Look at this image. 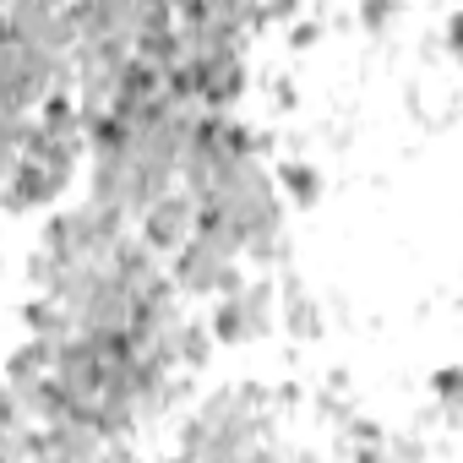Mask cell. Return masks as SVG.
I'll return each mask as SVG.
<instances>
[{"mask_svg":"<svg viewBox=\"0 0 463 463\" xmlns=\"http://www.w3.org/2000/svg\"><path fill=\"white\" fill-rule=\"evenodd\" d=\"M137 229H142V246H153L158 257H169L175 246H185V235L196 229V202L185 196V191H164V196H153L142 213H137Z\"/></svg>","mask_w":463,"mask_h":463,"instance_id":"cell-1","label":"cell"},{"mask_svg":"<svg viewBox=\"0 0 463 463\" xmlns=\"http://www.w3.org/2000/svg\"><path fill=\"white\" fill-rule=\"evenodd\" d=\"M295 207H317L322 202V169L317 164H306V158H289L284 169H279V180H273Z\"/></svg>","mask_w":463,"mask_h":463,"instance_id":"cell-3","label":"cell"},{"mask_svg":"<svg viewBox=\"0 0 463 463\" xmlns=\"http://www.w3.org/2000/svg\"><path fill=\"white\" fill-rule=\"evenodd\" d=\"M251 77H246V50H218L196 61V109H218L229 115L246 99Z\"/></svg>","mask_w":463,"mask_h":463,"instance_id":"cell-2","label":"cell"},{"mask_svg":"<svg viewBox=\"0 0 463 463\" xmlns=\"http://www.w3.org/2000/svg\"><path fill=\"white\" fill-rule=\"evenodd\" d=\"M392 12H398V0H360V23H365L371 33H382V28L392 23Z\"/></svg>","mask_w":463,"mask_h":463,"instance_id":"cell-4","label":"cell"},{"mask_svg":"<svg viewBox=\"0 0 463 463\" xmlns=\"http://www.w3.org/2000/svg\"><path fill=\"white\" fill-rule=\"evenodd\" d=\"M317 39H322V28H317V23H295V33H289V44H295V50H311Z\"/></svg>","mask_w":463,"mask_h":463,"instance_id":"cell-5","label":"cell"},{"mask_svg":"<svg viewBox=\"0 0 463 463\" xmlns=\"http://www.w3.org/2000/svg\"><path fill=\"white\" fill-rule=\"evenodd\" d=\"M273 99H279V109H295V88L289 82H273Z\"/></svg>","mask_w":463,"mask_h":463,"instance_id":"cell-6","label":"cell"}]
</instances>
